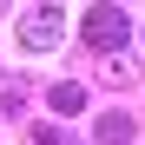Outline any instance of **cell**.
Returning a JSON list of instances; mask_svg holds the SVG:
<instances>
[{
  "label": "cell",
  "instance_id": "obj_4",
  "mask_svg": "<svg viewBox=\"0 0 145 145\" xmlns=\"http://www.w3.org/2000/svg\"><path fill=\"white\" fill-rule=\"evenodd\" d=\"M46 106H53L59 119H72V112H79V106H86V86H72V79H59L53 92H46Z\"/></svg>",
  "mask_w": 145,
  "mask_h": 145
},
{
  "label": "cell",
  "instance_id": "obj_2",
  "mask_svg": "<svg viewBox=\"0 0 145 145\" xmlns=\"http://www.w3.org/2000/svg\"><path fill=\"white\" fill-rule=\"evenodd\" d=\"M59 40H66V20H59V7L20 13V46H27V53H53Z\"/></svg>",
  "mask_w": 145,
  "mask_h": 145
},
{
  "label": "cell",
  "instance_id": "obj_3",
  "mask_svg": "<svg viewBox=\"0 0 145 145\" xmlns=\"http://www.w3.org/2000/svg\"><path fill=\"white\" fill-rule=\"evenodd\" d=\"M132 132H138L132 112H106L99 125H92V138H99V145H132Z\"/></svg>",
  "mask_w": 145,
  "mask_h": 145
},
{
  "label": "cell",
  "instance_id": "obj_5",
  "mask_svg": "<svg viewBox=\"0 0 145 145\" xmlns=\"http://www.w3.org/2000/svg\"><path fill=\"white\" fill-rule=\"evenodd\" d=\"M33 145H72V138H66L59 125H40V132H33Z\"/></svg>",
  "mask_w": 145,
  "mask_h": 145
},
{
  "label": "cell",
  "instance_id": "obj_1",
  "mask_svg": "<svg viewBox=\"0 0 145 145\" xmlns=\"http://www.w3.org/2000/svg\"><path fill=\"white\" fill-rule=\"evenodd\" d=\"M125 40H132V13L125 7H92L86 13V46H99V53H125Z\"/></svg>",
  "mask_w": 145,
  "mask_h": 145
}]
</instances>
